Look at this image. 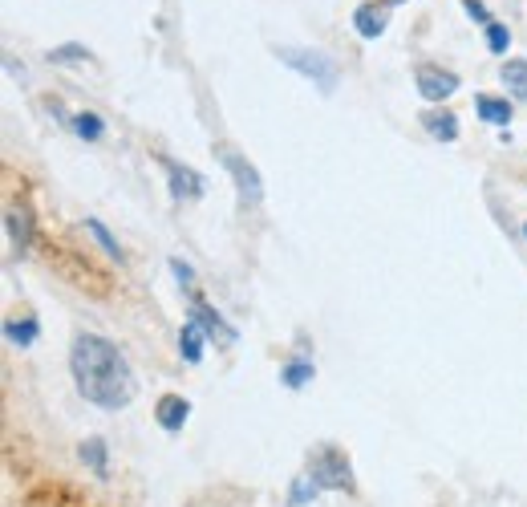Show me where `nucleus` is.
<instances>
[{
	"mask_svg": "<svg viewBox=\"0 0 527 507\" xmlns=\"http://www.w3.org/2000/svg\"><path fill=\"white\" fill-rule=\"evenodd\" d=\"M69 370L78 382V394L102 410H122L134 398V370L122 349L98 333H82L69 349Z\"/></svg>",
	"mask_w": 527,
	"mask_h": 507,
	"instance_id": "obj_1",
	"label": "nucleus"
},
{
	"mask_svg": "<svg viewBox=\"0 0 527 507\" xmlns=\"http://www.w3.org/2000/svg\"><path fill=\"white\" fill-rule=\"evenodd\" d=\"M422 126H426L434 138H442V142L459 138V122H455V114H450V110H426V114H422Z\"/></svg>",
	"mask_w": 527,
	"mask_h": 507,
	"instance_id": "obj_11",
	"label": "nucleus"
},
{
	"mask_svg": "<svg viewBox=\"0 0 527 507\" xmlns=\"http://www.w3.org/2000/svg\"><path fill=\"white\" fill-rule=\"evenodd\" d=\"M167 171H171V191H175L179 199L203 195V179H199L195 171H187V167H179V163H171V159H167Z\"/></svg>",
	"mask_w": 527,
	"mask_h": 507,
	"instance_id": "obj_8",
	"label": "nucleus"
},
{
	"mask_svg": "<svg viewBox=\"0 0 527 507\" xmlns=\"http://www.w3.org/2000/svg\"><path fill=\"white\" fill-rule=\"evenodd\" d=\"M82 459L94 467V475H106V443L102 439H86L82 443Z\"/></svg>",
	"mask_w": 527,
	"mask_h": 507,
	"instance_id": "obj_16",
	"label": "nucleus"
},
{
	"mask_svg": "<svg viewBox=\"0 0 527 507\" xmlns=\"http://www.w3.org/2000/svg\"><path fill=\"white\" fill-rule=\"evenodd\" d=\"M191 321H199L207 337H219L223 345H236V329H232V325H223V317H219V313H211L207 305H199V301H195V305H191Z\"/></svg>",
	"mask_w": 527,
	"mask_h": 507,
	"instance_id": "obj_7",
	"label": "nucleus"
},
{
	"mask_svg": "<svg viewBox=\"0 0 527 507\" xmlns=\"http://www.w3.org/2000/svg\"><path fill=\"white\" fill-rule=\"evenodd\" d=\"M219 159H223V167H228V171L236 175V187H240V195H244V199H260V195H264L260 175H256V167H252V163H244L236 151H219Z\"/></svg>",
	"mask_w": 527,
	"mask_h": 507,
	"instance_id": "obj_5",
	"label": "nucleus"
},
{
	"mask_svg": "<svg viewBox=\"0 0 527 507\" xmlns=\"http://www.w3.org/2000/svg\"><path fill=\"white\" fill-rule=\"evenodd\" d=\"M171 272L179 276V284H187V288H191V280H195V272H191V268H187L183 260H171Z\"/></svg>",
	"mask_w": 527,
	"mask_h": 507,
	"instance_id": "obj_23",
	"label": "nucleus"
},
{
	"mask_svg": "<svg viewBox=\"0 0 527 507\" xmlns=\"http://www.w3.org/2000/svg\"><path fill=\"white\" fill-rule=\"evenodd\" d=\"M309 378H313V366H309V361H292V366H284V374H280V382H284L288 390H300Z\"/></svg>",
	"mask_w": 527,
	"mask_h": 507,
	"instance_id": "obj_15",
	"label": "nucleus"
},
{
	"mask_svg": "<svg viewBox=\"0 0 527 507\" xmlns=\"http://www.w3.org/2000/svg\"><path fill=\"white\" fill-rule=\"evenodd\" d=\"M86 232H90V236L102 244V252H110L114 260H122V248H118V240H114V236H110V232H106L98 220H86Z\"/></svg>",
	"mask_w": 527,
	"mask_h": 507,
	"instance_id": "obj_19",
	"label": "nucleus"
},
{
	"mask_svg": "<svg viewBox=\"0 0 527 507\" xmlns=\"http://www.w3.org/2000/svg\"><path fill=\"white\" fill-rule=\"evenodd\" d=\"M49 61L53 65H78V61H90V49L86 45H61L49 53Z\"/></svg>",
	"mask_w": 527,
	"mask_h": 507,
	"instance_id": "obj_17",
	"label": "nucleus"
},
{
	"mask_svg": "<svg viewBox=\"0 0 527 507\" xmlns=\"http://www.w3.org/2000/svg\"><path fill=\"white\" fill-rule=\"evenodd\" d=\"M203 325L199 321H191L187 329H183V337H179V353H183V361H199L203 357Z\"/></svg>",
	"mask_w": 527,
	"mask_h": 507,
	"instance_id": "obj_13",
	"label": "nucleus"
},
{
	"mask_svg": "<svg viewBox=\"0 0 527 507\" xmlns=\"http://www.w3.org/2000/svg\"><path fill=\"white\" fill-rule=\"evenodd\" d=\"M503 86H507L519 102H527V61H507V65H503Z\"/></svg>",
	"mask_w": 527,
	"mask_h": 507,
	"instance_id": "obj_12",
	"label": "nucleus"
},
{
	"mask_svg": "<svg viewBox=\"0 0 527 507\" xmlns=\"http://www.w3.org/2000/svg\"><path fill=\"white\" fill-rule=\"evenodd\" d=\"M276 57L284 61V65H292L296 74H305V78H313V86H321V94H333V86H337V65L325 57V53H309V49H276Z\"/></svg>",
	"mask_w": 527,
	"mask_h": 507,
	"instance_id": "obj_2",
	"label": "nucleus"
},
{
	"mask_svg": "<svg viewBox=\"0 0 527 507\" xmlns=\"http://www.w3.org/2000/svg\"><path fill=\"white\" fill-rule=\"evenodd\" d=\"M353 25H357L361 37H382V33H386V9H378V5H361V9L353 13Z\"/></svg>",
	"mask_w": 527,
	"mask_h": 507,
	"instance_id": "obj_9",
	"label": "nucleus"
},
{
	"mask_svg": "<svg viewBox=\"0 0 527 507\" xmlns=\"http://www.w3.org/2000/svg\"><path fill=\"white\" fill-rule=\"evenodd\" d=\"M5 337H9L13 345H33V341H37V321H21V325L9 321V325H5Z\"/></svg>",
	"mask_w": 527,
	"mask_h": 507,
	"instance_id": "obj_18",
	"label": "nucleus"
},
{
	"mask_svg": "<svg viewBox=\"0 0 527 507\" xmlns=\"http://www.w3.org/2000/svg\"><path fill=\"white\" fill-rule=\"evenodd\" d=\"M463 5H467V13H471L475 21H483V25H491V17H487V9L479 5V0H463Z\"/></svg>",
	"mask_w": 527,
	"mask_h": 507,
	"instance_id": "obj_24",
	"label": "nucleus"
},
{
	"mask_svg": "<svg viewBox=\"0 0 527 507\" xmlns=\"http://www.w3.org/2000/svg\"><path fill=\"white\" fill-rule=\"evenodd\" d=\"M418 90H422L426 102H442V98H450L459 90V78L446 74V69H438V65H422L418 69Z\"/></svg>",
	"mask_w": 527,
	"mask_h": 507,
	"instance_id": "obj_4",
	"label": "nucleus"
},
{
	"mask_svg": "<svg viewBox=\"0 0 527 507\" xmlns=\"http://www.w3.org/2000/svg\"><path fill=\"white\" fill-rule=\"evenodd\" d=\"M73 130H78L82 138H102V130H106V122L98 118V114H78V118H73Z\"/></svg>",
	"mask_w": 527,
	"mask_h": 507,
	"instance_id": "obj_20",
	"label": "nucleus"
},
{
	"mask_svg": "<svg viewBox=\"0 0 527 507\" xmlns=\"http://www.w3.org/2000/svg\"><path fill=\"white\" fill-rule=\"evenodd\" d=\"M475 106H479V114H483L491 126H507V118H511V106H507L503 98H479Z\"/></svg>",
	"mask_w": 527,
	"mask_h": 507,
	"instance_id": "obj_14",
	"label": "nucleus"
},
{
	"mask_svg": "<svg viewBox=\"0 0 527 507\" xmlns=\"http://www.w3.org/2000/svg\"><path fill=\"white\" fill-rule=\"evenodd\" d=\"M386 5H402V0H386Z\"/></svg>",
	"mask_w": 527,
	"mask_h": 507,
	"instance_id": "obj_25",
	"label": "nucleus"
},
{
	"mask_svg": "<svg viewBox=\"0 0 527 507\" xmlns=\"http://www.w3.org/2000/svg\"><path fill=\"white\" fill-rule=\"evenodd\" d=\"M187 398H179V394H167V398H159V422H163V430H179L183 422H187Z\"/></svg>",
	"mask_w": 527,
	"mask_h": 507,
	"instance_id": "obj_10",
	"label": "nucleus"
},
{
	"mask_svg": "<svg viewBox=\"0 0 527 507\" xmlns=\"http://www.w3.org/2000/svg\"><path fill=\"white\" fill-rule=\"evenodd\" d=\"M309 479L317 487H329V491H349L353 487V467H349V459L337 447H321L309 459Z\"/></svg>",
	"mask_w": 527,
	"mask_h": 507,
	"instance_id": "obj_3",
	"label": "nucleus"
},
{
	"mask_svg": "<svg viewBox=\"0 0 527 507\" xmlns=\"http://www.w3.org/2000/svg\"><path fill=\"white\" fill-rule=\"evenodd\" d=\"M5 224H9V236H13V248L17 252H29V244H33V215H29V207H9V215H5Z\"/></svg>",
	"mask_w": 527,
	"mask_h": 507,
	"instance_id": "obj_6",
	"label": "nucleus"
},
{
	"mask_svg": "<svg viewBox=\"0 0 527 507\" xmlns=\"http://www.w3.org/2000/svg\"><path fill=\"white\" fill-rule=\"evenodd\" d=\"M487 45H491V53H503V49L511 45L507 29H503V25H487Z\"/></svg>",
	"mask_w": 527,
	"mask_h": 507,
	"instance_id": "obj_22",
	"label": "nucleus"
},
{
	"mask_svg": "<svg viewBox=\"0 0 527 507\" xmlns=\"http://www.w3.org/2000/svg\"><path fill=\"white\" fill-rule=\"evenodd\" d=\"M309 495H317V483H313L309 475H300V479H296V487H292V507H300Z\"/></svg>",
	"mask_w": 527,
	"mask_h": 507,
	"instance_id": "obj_21",
	"label": "nucleus"
},
{
	"mask_svg": "<svg viewBox=\"0 0 527 507\" xmlns=\"http://www.w3.org/2000/svg\"><path fill=\"white\" fill-rule=\"evenodd\" d=\"M523 232H527V228H523Z\"/></svg>",
	"mask_w": 527,
	"mask_h": 507,
	"instance_id": "obj_26",
	"label": "nucleus"
}]
</instances>
